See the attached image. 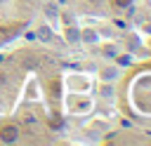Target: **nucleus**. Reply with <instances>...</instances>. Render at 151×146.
<instances>
[{"mask_svg": "<svg viewBox=\"0 0 151 146\" xmlns=\"http://www.w3.org/2000/svg\"><path fill=\"white\" fill-rule=\"evenodd\" d=\"M66 87L68 92H76V94H87L90 87H92V80L87 75H80V73H71L66 75Z\"/></svg>", "mask_w": 151, "mask_h": 146, "instance_id": "f257e3e1", "label": "nucleus"}, {"mask_svg": "<svg viewBox=\"0 0 151 146\" xmlns=\"http://www.w3.org/2000/svg\"><path fill=\"white\" fill-rule=\"evenodd\" d=\"M66 106H68L71 113L83 115V113H90V111H92V99L85 97V94H71V99H68Z\"/></svg>", "mask_w": 151, "mask_h": 146, "instance_id": "f03ea898", "label": "nucleus"}, {"mask_svg": "<svg viewBox=\"0 0 151 146\" xmlns=\"http://www.w3.org/2000/svg\"><path fill=\"white\" fill-rule=\"evenodd\" d=\"M19 137H21V130H19L17 122H5V125H0V141H2V144H17Z\"/></svg>", "mask_w": 151, "mask_h": 146, "instance_id": "7ed1b4c3", "label": "nucleus"}, {"mask_svg": "<svg viewBox=\"0 0 151 146\" xmlns=\"http://www.w3.org/2000/svg\"><path fill=\"white\" fill-rule=\"evenodd\" d=\"M97 78H99V82H116V80L120 78V66H116V64H104V66H99Z\"/></svg>", "mask_w": 151, "mask_h": 146, "instance_id": "20e7f679", "label": "nucleus"}, {"mask_svg": "<svg viewBox=\"0 0 151 146\" xmlns=\"http://www.w3.org/2000/svg\"><path fill=\"white\" fill-rule=\"evenodd\" d=\"M99 40H101V33L94 28V26H85V28H80V42L83 45H99Z\"/></svg>", "mask_w": 151, "mask_h": 146, "instance_id": "39448f33", "label": "nucleus"}, {"mask_svg": "<svg viewBox=\"0 0 151 146\" xmlns=\"http://www.w3.org/2000/svg\"><path fill=\"white\" fill-rule=\"evenodd\" d=\"M35 38H38L40 42H45V45L54 42V31H52V26H50V24H40V26L35 28Z\"/></svg>", "mask_w": 151, "mask_h": 146, "instance_id": "423d86ee", "label": "nucleus"}, {"mask_svg": "<svg viewBox=\"0 0 151 146\" xmlns=\"http://www.w3.org/2000/svg\"><path fill=\"white\" fill-rule=\"evenodd\" d=\"M64 40H66L68 45H78V42H80V28H76L73 24H66V28H64Z\"/></svg>", "mask_w": 151, "mask_h": 146, "instance_id": "0eeeda50", "label": "nucleus"}, {"mask_svg": "<svg viewBox=\"0 0 151 146\" xmlns=\"http://www.w3.org/2000/svg\"><path fill=\"white\" fill-rule=\"evenodd\" d=\"M42 14H45V19H47L50 24L59 21V16H61V12H59V7H57L54 2H47V5L42 7Z\"/></svg>", "mask_w": 151, "mask_h": 146, "instance_id": "6e6552de", "label": "nucleus"}, {"mask_svg": "<svg viewBox=\"0 0 151 146\" xmlns=\"http://www.w3.org/2000/svg\"><path fill=\"white\" fill-rule=\"evenodd\" d=\"M99 49H101V57H106V59H116V54L120 52V47H118L113 40H111V42H104Z\"/></svg>", "mask_w": 151, "mask_h": 146, "instance_id": "1a4fd4ad", "label": "nucleus"}, {"mask_svg": "<svg viewBox=\"0 0 151 146\" xmlns=\"http://www.w3.org/2000/svg\"><path fill=\"white\" fill-rule=\"evenodd\" d=\"M99 97L106 99V101H113V97H116V87H113V82H101V87H99Z\"/></svg>", "mask_w": 151, "mask_h": 146, "instance_id": "9d476101", "label": "nucleus"}, {"mask_svg": "<svg viewBox=\"0 0 151 146\" xmlns=\"http://www.w3.org/2000/svg\"><path fill=\"white\" fill-rule=\"evenodd\" d=\"M26 97H28V99H40V87H38L35 80H28V85H26Z\"/></svg>", "mask_w": 151, "mask_h": 146, "instance_id": "9b49d317", "label": "nucleus"}, {"mask_svg": "<svg viewBox=\"0 0 151 146\" xmlns=\"http://www.w3.org/2000/svg\"><path fill=\"white\" fill-rule=\"evenodd\" d=\"M90 127H92L94 132H106V130H109V122H106V120H92Z\"/></svg>", "mask_w": 151, "mask_h": 146, "instance_id": "f8f14e48", "label": "nucleus"}, {"mask_svg": "<svg viewBox=\"0 0 151 146\" xmlns=\"http://www.w3.org/2000/svg\"><path fill=\"white\" fill-rule=\"evenodd\" d=\"M132 2H134V0H111V5H113L116 9H127V7H132Z\"/></svg>", "mask_w": 151, "mask_h": 146, "instance_id": "ddd939ff", "label": "nucleus"}, {"mask_svg": "<svg viewBox=\"0 0 151 146\" xmlns=\"http://www.w3.org/2000/svg\"><path fill=\"white\" fill-rule=\"evenodd\" d=\"M7 82H9V80H7V73H2V71H0V87H5Z\"/></svg>", "mask_w": 151, "mask_h": 146, "instance_id": "4468645a", "label": "nucleus"}, {"mask_svg": "<svg viewBox=\"0 0 151 146\" xmlns=\"http://www.w3.org/2000/svg\"><path fill=\"white\" fill-rule=\"evenodd\" d=\"M144 31H146V33L151 35V21H149V24H144Z\"/></svg>", "mask_w": 151, "mask_h": 146, "instance_id": "2eb2a0df", "label": "nucleus"}, {"mask_svg": "<svg viewBox=\"0 0 151 146\" xmlns=\"http://www.w3.org/2000/svg\"><path fill=\"white\" fill-rule=\"evenodd\" d=\"M149 47H151V40H149Z\"/></svg>", "mask_w": 151, "mask_h": 146, "instance_id": "dca6fc26", "label": "nucleus"}]
</instances>
